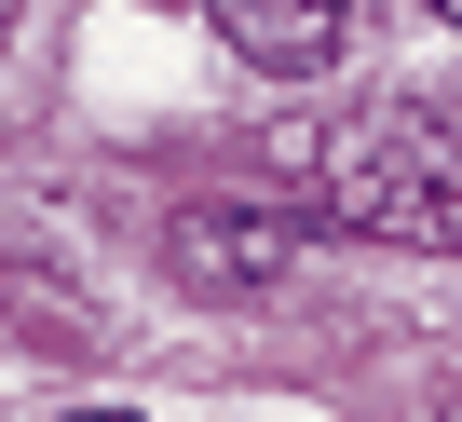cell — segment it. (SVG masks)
Masks as SVG:
<instances>
[{"instance_id": "obj_2", "label": "cell", "mask_w": 462, "mask_h": 422, "mask_svg": "<svg viewBox=\"0 0 462 422\" xmlns=\"http://www.w3.org/2000/svg\"><path fill=\"white\" fill-rule=\"evenodd\" d=\"M163 259H177V286H204V300H259V286H286V273L313 259V232L273 219V204H190V219L163 232Z\"/></svg>"}, {"instance_id": "obj_3", "label": "cell", "mask_w": 462, "mask_h": 422, "mask_svg": "<svg viewBox=\"0 0 462 422\" xmlns=\"http://www.w3.org/2000/svg\"><path fill=\"white\" fill-rule=\"evenodd\" d=\"M204 14H217L231 55L273 69V82H313V69H340V42H354V0H204Z\"/></svg>"}, {"instance_id": "obj_1", "label": "cell", "mask_w": 462, "mask_h": 422, "mask_svg": "<svg viewBox=\"0 0 462 422\" xmlns=\"http://www.w3.org/2000/svg\"><path fill=\"white\" fill-rule=\"evenodd\" d=\"M300 177L327 191L340 232H408V246H462V96H367L327 136H286Z\"/></svg>"}, {"instance_id": "obj_4", "label": "cell", "mask_w": 462, "mask_h": 422, "mask_svg": "<svg viewBox=\"0 0 462 422\" xmlns=\"http://www.w3.org/2000/svg\"><path fill=\"white\" fill-rule=\"evenodd\" d=\"M421 14H435V28H462V0H421Z\"/></svg>"}]
</instances>
